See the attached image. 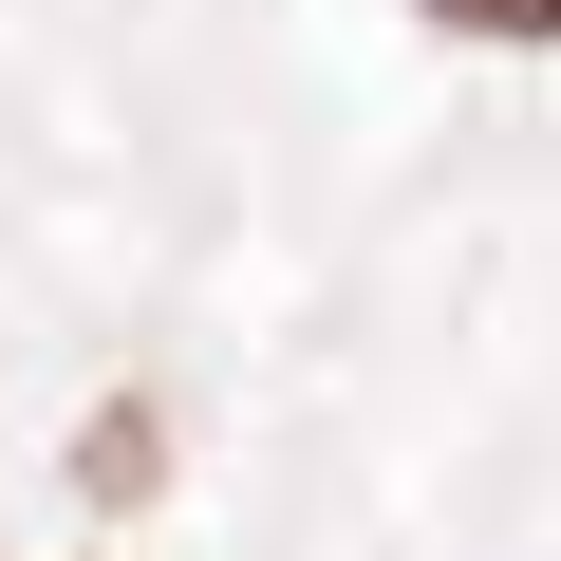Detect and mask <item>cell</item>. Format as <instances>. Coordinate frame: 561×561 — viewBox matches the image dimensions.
Instances as JSON below:
<instances>
[{
    "label": "cell",
    "instance_id": "6da1fadb",
    "mask_svg": "<svg viewBox=\"0 0 561 561\" xmlns=\"http://www.w3.org/2000/svg\"><path fill=\"white\" fill-rule=\"evenodd\" d=\"M76 486L131 505V486H150V412H94V431H76Z\"/></svg>",
    "mask_w": 561,
    "mask_h": 561
},
{
    "label": "cell",
    "instance_id": "7a4b0ae2",
    "mask_svg": "<svg viewBox=\"0 0 561 561\" xmlns=\"http://www.w3.org/2000/svg\"><path fill=\"white\" fill-rule=\"evenodd\" d=\"M431 20H449V38H542L561 0H431Z\"/></svg>",
    "mask_w": 561,
    "mask_h": 561
}]
</instances>
